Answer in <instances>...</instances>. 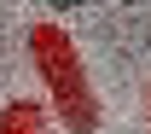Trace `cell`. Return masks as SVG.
<instances>
[{
	"instance_id": "6da1fadb",
	"label": "cell",
	"mask_w": 151,
	"mask_h": 134,
	"mask_svg": "<svg viewBox=\"0 0 151 134\" xmlns=\"http://www.w3.org/2000/svg\"><path fill=\"white\" fill-rule=\"evenodd\" d=\"M35 64L47 88L58 99V117L70 122V134H93V93H87V76H81V64H76V47L64 29H35Z\"/></svg>"
},
{
	"instance_id": "3957f363",
	"label": "cell",
	"mask_w": 151,
	"mask_h": 134,
	"mask_svg": "<svg viewBox=\"0 0 151 134\" xmlns=\"http://www.w3.org/2000/svg\"><path fill=\"white\" fill-rule=\"evenodd\" d=\"M52 12H70V6H87V0H47Z\"/></svg>"
},
{
	"instance_id": "7a4b0ae2",
	"label": "cell",
	"mask_w": 151,
	"mask_h": 134,
	"mask_svg": "<svg viewBox=\"0 0 151 134\" xmlns=\"http://www.w3.org/2000/svg\"><path fill=\"white\" fill-rule=\"evenodd\" d=\"M35 122H41V117L29 111V105H18V111H6V122H0V128H6V134H35Z\"/></svg>"
}]
</instances>
